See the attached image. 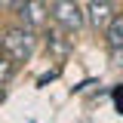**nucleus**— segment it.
Instances as JSON below:
<instances>
[{"instance_id": "1a4fd4ad", "label": "nucleus", "mask_w": 123, "mask_h": 123, "mask_svg": "<svg viewBox=\"0 0 123 123\" xmlns=\"http://www.w3.org/2000/svg\"><path fill=\"white\" fill-rule=\"evenodd\" d=\"M15 3H18V0H0V6H3V9H15Z\"/></svg>"}, {"instance_id": "39448f33", "label": "nucleus", "mask_w": 123, "mask_h": 123, "mask_svg": "<svg viewBox=\"0 0 123 123\" xmlns=\"http://www.w3.org/2000/svg\"><path fill=\"white\" fill-rule=\"evenodd\" d=\"M43 37H46V49H49V52H52L55 59H65V55L71 52V40L65 37V31H55V28H49V31L43 34Z\"/></svg>"}, {"instance_id": "f03ea898", "label": "nucleus", "mask_w": 123, "mask_h": 123, "mask_svg": "<svg viewBox=\"0 0 123 123\" xmlns=\"http://www.w3.org/2000/svg\"><path fill=\"white\" fill-rule=\"evenodd\" d=\"M52 22L59 25L65 34H77L86 25V12L77 6V0H52Z\"/></svg>"}, {"instance_id": "7ed1b4c3", "label": "nucleus", "mask_w": 123, "mask_h": 123, "mask_svg": "<svg viewBox=\"0 0 123 123\" xmlns=\"http://www.w3.org/2000/svg\"><path fill=\"white\" fill-rule=\"evenodd\" d=\"M15 12L22 18V25L31 28V31H43L46 18H49V9H46L43 0H18L15 3Z\"/></svg>"}, {"instance_id": "9d476101", "label": "nucleus", "mask_w": 123, "mask_h": 123, "mask_svg": "<svg viewBox=\"0 0 123 123\" xmlns=\"http://www.w3.org/2000/svg\"><path fill=\"white\" fill-rule=\"evenodd\" d=\"M3 102H6V86L0 83V105H3Z\"/></svg>"}, {"instance_id": "0eeeda50", "label": "nucleus", "mask_w": 123, "mask_h": 123, "mask_svg": "<svg viewBox=\"0 0 123 123\" xmlns=\"http://www.w3.org/2000/svg\"><path fill=\"white\" fill-rule=\"evenodd\" d=\"M12 74H15V65H12L9 59H6L3 52H0V83H6V80H9Z\"/></svg>"}, {"instance_id": "20e7f679", "label": "nucleus", "mask_w": 123, "mask_h": 123, "mask_svg": "<svg viewBox=\"0 0 123 123\" xmlns=\"http://www.w3.org/2000/svg\"><path fill=\"white\" fill-rule=\"evenodd\" d=\"M114 15H117L114 12V0H89V6H86V22L95 31H105Z\"/></svg>"}, {"instance_id": "9b49d317", "label": "nucleus", "mask_w": 123, "mask_h": 123, "mask_svg": "<svg viewBox=\"0 0 123 123\" xmlns=\"http://www.w3.org/2000/svg\"><path fill=\"white\" fill-rule=\"evenodd\" d=\"M0 52H3V34H0Z\"/></svg>"}, {"instance_id": "6e6552de", "label": "nucleus", "mask_w": 123, "mask_h": 123, "mask_svg": "<svg viewBox=\"0 0 123 123\" xmlns=\"http://www.w3.org/2000/svg\"><path fill=\"white\" fill-rule=\"evenodd\" d=\"M111 59H114V65H123V49H111Z\"/></svg>"}, {"instance_id": "f257e3e1", "label": "nucleus", "mask_w": 123, "mask_h": 123, "mask_svg": "<svg viewBox=\"0 0 123 123\" xmlns=\"http://www.w3.org/2000/svg\"><path fill=\"white\" fill-rule=\"evenodd\" d=\"M34 49H37V37H34V31L25 28V25H22V28H9L3 34V55L12 62V65L31 62Z\"/></svg>"}, {"instance_id": "423d86ee", "label": "nucleus", "mask_w": 123, "mask_h": 123, "mask_svg": "<svg viewBox=\"0 0 123 123\" xmlns=\"http://www.w3.org/2000/svg\"><path fill=\"white\" fill-rule=\"evenodd\" d=\"M105 40L111 49H123V15H114L105 28Z\"/></svg>"}]
</instances>
